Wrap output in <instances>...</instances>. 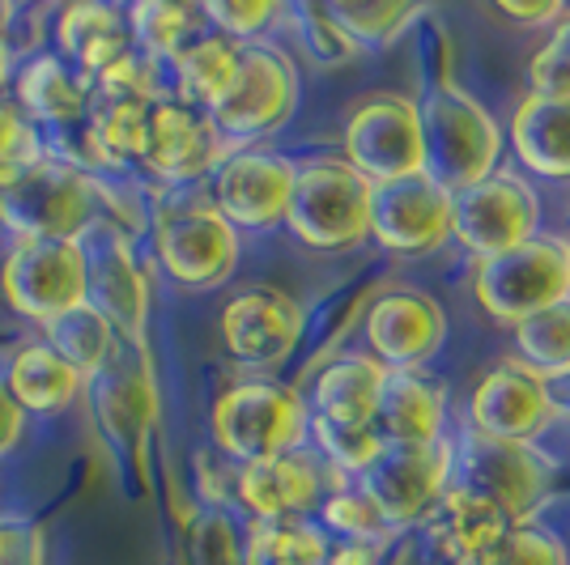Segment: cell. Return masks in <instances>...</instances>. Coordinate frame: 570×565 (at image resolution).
Instances as JSON below:
<instances>
[{"label":"cell","mask_w":570,"mask_h":565,"mask_svg":"<svg viewBox=\"0 0 570 565\" xmlns=\"http://www.w3.org/2000/svg\"><path fill=\"white\" fill-rule=\"evenodd\" d=\"M371 196H375V184L362 179L345 158L294 162L285 230L294 242L320 256L354 251L371 238Z\"/></svg>","instance_id":"obj_1"},{"label":"cell","mask_w":570,"mask_h":565,"mask_svg":"<svg viewBox=\"0 0 570 565\" xmlns=\"http://www.w3.org/2000/svg\"><path fill=\"white\" fill-rule=\"evenodd\" d=\"M307 400L277 378H238L209 408V434L238 468L307 447Z\"/></svg>","instance_id":"obj_2"},{"label":"cell","mask_w":570,"mask_h":565,"mask_svg":"<svg viewBox=\"0 0 570 565\" xmlns=\"http://www.w3.org/2000/svg\"><path fill=\"white\" fill-rule=\"evenodd\" d=\"M426 170L448 191H460L502 166V128L469 90L439 81L422 102Z\"/></svg>","instance_id":"obj_3"},{"label":"cell","mask_w":570,"mask_h":565,"mask_svg":"<svg viewBox=\"0 0 570 565\" xmlns=\"http://www.w3.org/2000/svg\"><path fill=\"white\" fill-rule=\"evenodd\" d=\"M298 107V69L277 43L238 48V69L222 95L209 123L230 149H252L256 141L282 132Z\"/></svg>","instance_id":"obj_4"},{"label":"cell","mask_w":570,"mask_h":565,"mask_svg":"<svg viewBox=\"0 0 570 565\" xmlns=\"http://www.w3.org/2000/svg\"><path fill=\"white\" fill-rule=\"evenodd\" d=\"M149 247H154L158 268L184 289H217L238 268V235L200 196L167 200L154 212Z\"/></svg>","instance_id":"obj_5"},{"label":"cell","mask_w":570,"mask_h":565,"mask_svg":"<svg viewBox=\"0 0 570 565\" xmlns=\"http://www.w3.org/2000/svg\"><path fill=\"white\" fill-rule=\"evenodd\" d=\"M473 294L481 310L499 324H520L537 310L570 298V251L567 238L532 235L502 256L476 259Z\"/></svg>","instance_id":"obj_6"},{"label":"cell","mask_w":570,"mask_h":565,"mask_svg":"<svg viewBox=\"0 0 570 565\" xmlns=\"http://www.w3.org/2000/svg\"><path fill=\"white\" fill-rule=\"evenodd\" d=\"M341 158L375 188L426 170L417 98L396 95V90L357 98V107L345 119V132H341Z\"/></svg>","instance_id":"obj_7"},{"label":"cell","mask_w":570,"mask_h":565,"mask_svg":"<svg viewBox=\"0 0 570 565\" xmlns=\"http://www.w3.org/2000/svg\"><path fill=\"white\" fill-rule=\"evenodd\" d=\"M532 235H541V196L515 166L452 191V238L476 259L502 256Z\"/></svg>","instance_id":"obj_8"},{"label":"cell","mask_w":570,"mask_h":565,"mask_svg":"<svg viewBox=\"0 0 570 565\" xmlns=\"http://www.w3.org/2000/svg\"><path fill=\"white\" fill-rule=\"evenodd\" d=\"M0 294L39 328L86 303V259L77 238H13L0 259Z\"/></svg>","instance_id":"obj_9"},{"label":"cell","mask_w":570,"mask_h":565,"mask_svg":"<svg viewBox=\"0 0 570 565\" xmlns=\"http://www.w3.org/2000/svg\"><path fill=\"white\" fill-rule=\"evenodd\" d=\"M455 485V438H430V443H404L383 447L375 464L357 476V489L380 506L383 523L401 532L439 506V497Z\"/></svg>","instance_id":"obj_10"},{"label":"cell","mask_w":570,"mask_h":565,"mask_svg":"<svg viewBox=\"0 0 570 565\" xmlns=\"http://www.w3.org/2000/svg\"><path fill=\"white\" fill-rule=\"evenodd\" d=\"M98 200L102 184L90 170L48 153L18 188L4 191V230H13V238H77L90 221L107 217Z\"/></svg>","instance_id":"obj_11"},{"label":"cell","mask_w":570,"mask_h":565,"mask_svg":"<svg viewBox=\"0 0 570 565\" xmlns=\"http://www.w3.org/2000/svg\"><path fill=\"white\" fill-rule=\"evenodd\" d=\"M77 242H81V259H86V303L119 331L124 345L141 349L149 285H145L132 235L111 217H98L77 235Z\"/></svg>","instance_id":"obj_12"},{"label":"cell","mask_w":570,"mask_h":565,"mask_svg":"<svg viewBox=\"0 0 570 565\" xmlns=\"http://www.w3.org/2000/svg\"><path fill=\"white\" fill-rule=\"evenodd\" d=\"M235 149L217 137V128L209 123L205 111H191L175 98H158L145 116V141L137 170H145L154 184L163 188H191L205 175L214 179V170Z\"/></svg>","instance_id":"obj_13"},{"label":"cell","mask_w":570,"mask_h":565,"mask_svg":"<svg viewBox=\"0 0 570 565\" xmlns=\"http://www.w3.org/2000/svg\"><path fill=\"white\" fill-rule=\"evenodd\" d=\"M371 238L404 259L430 256L452 242V191L430 170L396 184H380L371 196Z\"/></svg>","instance_id":"obj_14"},{"label":"cell","mask_w":570,"mask_h":565,"mask_svg":"<svg viewBox=\"0 0 570 565\" xmlns=\"http://www.w3.org/2000/svg\"><path fill=\"white\" fill-rule=\"evenodd\" d=\"M294 191V162L268 149H235L214 170V205L235 235H268L285 226Z\"/></svg>","instance_id":"obj_15"},{"label":"cell","mask_w":570,"mask_h":565,"mask_svg":"<svg viewBox=\"0 0 570 565\" xmlns=\"http://www.w3.org/2000/svg\"><path fill=\"white\" fill-rule=\"evenodd\" d=\"M455 476L464 485L481 489L485 497H494L507 523H528L537 502L546 497L553 464L546 455H537V447H528V443L481 438L469 429L455 443Z\"/></svg>","instance_id":"obj_16"},{"label":"cell","mask_w":570,"mask_h":565,"mask_svg":"<svg viewBox=\"0 0 570 565\" xmlns=\"http://www.w3.org/2000/svg\"><path fill=\"white\" fill-rule=\"evenodd\" d=\"M333 489H341L336 472L307 447L243 464L235 472V502L252 515V523H298L320 511V502Z\"/></svg>","instance_id":"obj_17"},{"label":"cell","mask_w":570,"mask_h":565,"mask_svg":"<svg viewBox=\"0 0 570 565\" xmlns=\"http://www.w3.org/2000/svg\"><path fill=\"white\" fill-rule=\"evenodd\" d=\"M217 336H222V349L235 357L238 366L273 370L303 340V307L285 289L247 285L235 298H226Z\"/></svg>","instance_id":"obj_18"},{"label":"cell","mask_w":570,"mask_h":565,"mask_svg":"<svg viewBox=\"0 0 570 565\" xmlns=\"http://www.w3.org/2000/svg\"><path fill=\"white\" fill-rule=\"evenodd\" d=\"M362 340L383 370H422L448 340V310L422 289H387L366 310Z\"/></svg>","instance_id":"obj_19"},{"label":"cell","mask_w":570,"mask_h":565,"mask_svg":"<svg viewBox=\"0 0 570 565\" xmlns=\"http://www.w3.org/2000/svg\"><path fill=\"white\" fill-rule=\"evenodd\" d=\"M558 417L549 400V383L528 375L520 361H502L485 370L469 396V425L481 438H502V443H537Z\"/></svg>","instance_id":"obj_20"},{"label":"cell","mask_w":570,"mask_h":565,"mask_svg":"<svg viewBox=\"0 0 570 565\" xmlns=\"http://www.w3.org/2000/svg\"><path fill=\"white\" fill-rule=\"evenodd\" d=\"M422 523H426L430 548L448 565H476L490 553V544L511 527L499 511V502L473 485H464V480H455Z\"/></svg>","instance_id":"obj_21"},{"label":"cell","mask_w":570,"mask_h":565,"mask_svg":"<svg viewBox=\"0 0 570 565\" xmlns=\"http://www.w3.org/2000/svg\"><path fill=\"white\" fill-rule=\"evenodd\" d=\"M90 396H95V417L107 429V438L119 447H141L145 429L154 425V378L137 345H124L116 361L90 378Z\"/></svg>","instance_id":"obj_22"},{"label":"cell","mask_w":570,"mask_h":565,"mask_svg":"<svg viewBox=\"0 0 570 565\" xmlns=\"http://www.w3.org/2000/svg\"><path fill=\"white\" fill-rule=\"evenodd\" d=\"M9 90H13L9 102H13L35 128H56V132L81 128L86 107H90L86 81H81L56 51H35V56L18 60Z\"/></svg>","instance_id":"obj_23"},{"label":"cell","mask_w":570,"mask_h":565,"mask_svg":"<svg viewBox=\"0 0 570 565\" xmlns=\"http://www.w3.org/2000/svg\"><path fill=\"white\" fill-rule=\"evenodd\" d=\"M383 378H387V370L371 354L333 357L311 383L307 417L324 425H341V429H375Z\"/></svg>","instance_id":"obj_24"},{"label":"cell","mask_w":570,"mask_h":565,"mask_svg":"<svg viewBox=\"0 0 570 565\" xmlns=\"http://www.w3.org/2000/svg\"><path fill=\"white\" fill-rule=\"evenodd\" d=\"M375 434L383 447L430 443L448 434V391L422 370H387L375 408Z\"/></svg>","instance_id":"obj_25"},{"label":"cell","mask_w":570,"mask_h":565,"mask_svg":"<svg viewBox=\"0 0 570 565\" xmlns=\"http://www.w3.org/2000/svg\"><path fill=\"white\" fill-rule=\"evenodd\" d=\"M515 162L537 179H570V98L528 95L502 132Z\"/></svg>","instance_id":"obj_26"},{"label":"cell","mask_w":570,"mask_h":565,"mask_svg":"<svg viewBox=\"0 0 570 565\" xmlns=\"http://www.w3.org/2000/svg\"><path fill=\"white\" fill-rule=\"evenodd\" d=\"M51 51L81 81L98 77L107 65H116L124 51H132L124 9H116V4H69V9H60L56 26H51Z\"/></svg>","instance_id":"obj_27"},{"label":"cell","mask_w":570,"mask_h":565,"mask_svg":"<svg viewBox=\"0 0 570 565\" xmlns=\"http://www.w3.org/2000/svg\"><path fill=\"white\" fill-rule=\"evenodd\" d=\"M0 383H4V391L13 396V404H18L22 413H35V417H56V413H65V408L81 396V387H86V378L77 375L69 361L56 354L51 345H43V340L22 345L18 354L9 357Z\"/></svg>","instance_id":"obj_28"},{"label":"cell","mask_w":570,"mask_h":565,"mask_svg":"<svg viewBox=\"0 0 570 565\" xmlns=\"http://www.w3.org/2000/svg\"><path fill=\"white\" fill-rule=\"evenodd\" d=\"M238 69V43L222 39L214 30H200L188 48L167 65V90L175 102H184L191 111H214L222 95L230 90Z\"/></svg>","instance_id":"obj_29"},{"label":"cell","mask_w":570,"mask_h":565,"mask_svg":"<svg viewBox=\"0 0 570 565\" xmlns=\"http://www.w3.org/2000/svg\"><path fill=\"white\" fill-rule=\"evenodd\" d=\"M43 345H51L86 383L95 375H102V370L116 361L119 349H124L119 331L111 328L90 303H81V307L65 310V315H56L51 324H43Z\"/></svg>","instance_id":"obj_30"},{"label":"cell","mask_w":570,"mask_h":565,"mask_svg":"<svg viewBox=\"0 0 570 565\" xmlns=\"http://www.w3.org/2000/svg\"><path fill=\"white\" fill-rule=\"evenodd\" d=\"M124 22H128V43H132V51L149 56L154 65H170L205 30L200 9L170 4V0H141V4L124 9Z\"/></svg>","instance_id":"obj_31"},{"label":"cell","mask_w":570,"mask_h":565,"mask_svg":"<svg viewBox=\"0 0 570 565\" xmlns=\"http://www.w3.org/2000/svg\"><path fill=\"white\" fill-rule=\"evenodd\" d=\"M515 361L541 383H558L570 375V298L537 310L511 328Z\"/></svg>","instance_id":"obj_32"},{"label":"cell","mask_w":570,"mask_h":565,"mask_svg":"<svg viewBox=\"0 0 570 565\" xmlns=\"http://www.w3.org/2000/svg\"><path fill=\"white\" fill-rule=\"evenodd\" d=\"M328 536L320 523H252L243 536V565H328Z\"/></svg>","instance_id":"obj_33"},{"label":"cell","mask_w":570,"mask_h":565,"mask_svg":"<svg viewBox=\"0 0 570 565\" xmlns=\"http://www.w3.org/2000/svg\"><path fill=\"white\" fill-rule=\"evenodd\" d=\"M333 22L362 48H387L396 43L413 22L426 18V4H404V0H354V4H328Z\"/></svg>","instance_id":"obj_34"},{"label":"cell","mask_w":570,"mask_h":565,"mask_svg":"<svg viewBox=\"0 0 570 565\" xmlns=\"http://www.w3.org/2000/svg\"><path fill=\"white\" fill-rule=\"evenodd\" d=\"M282 22L289 26L294 43L307 51L311 65L320 69H341L357 56V43L333 22L328 4H289L282 9Z\"/></svg>","instance_id":"obj_35"},{"label":"cell","mask_w":570,"mask_h":565,"mask_svg":"<svg viewBox=\"0 0 570 565\" xmlns=\"http://www.w3.org/2000/svg\"><path fill=\"white\" fill-rule=\"evenodd\" d=\"M320 532L328 541H366V544H387L396 532L383 523L380 506L362 494L357 485H341L320 502Z\"/></svg>","instance_id":"obj_36"},{"label":"cell","mask_w":570,"mask_h":565,"mask_svg":"<svg viewBox=\"0 0 570 565\" xmlns=\"http://www.w3.org/2000/svg\"><path fill=\"white\" fill-rule=\"evenodd\" d=\"M43 158H48L43 128H35L9 98H0V196L18 188Z\"/></svg>","instance_id":"obj_37"},{"label":"cell","mask_w":570,"mask_h":565,"mask_svg":"<svg viewBox=\"0 0 570 565\" xmlns=\"http://www.w3.org/2000/svg\"><path fill=\"white\" fill-rule=\"evenodd\" d=\"M476 565H570V553L541 523H511Z\"/></svg>","instance_id":"obj_38"},{"label":"cell","mask_w":570,"mask_h":565,"mask_svg":"<svg viewBox=\"0 0 570 565\" xmlns=\"http://www.w3.org/2000/svg\"><path fill=\"white\" fill-rule=\"evenodd\" d=\"M200 22H205V30L247 48V43H261V34L273 22H282V4H268V0H209V4H200Z\"/></svg>","instance_id":"obj_39"},{"label":"cell","mask_w":570,"mask_h":565,"mask_svg":"<svg viewBox=\"0 0 570 565\" xmlns=\"http://www.w3.org/2000/svg\"><path fill=\"white\" fill-rule=\"evenodd\" d=\"M528 86L532 95L570 98V9L558 26H549L546 43L528 60Z\"/></svg>","instance_id":"obj_40"},{"label":"cell","mask_w":570,"mask_h":565,"mask_svg":"<svg viewBox=\"0 0 570 565\" xmlns=\"http://www.w3.org/2000/svg\"><path fill=\"white\" fill-rule=\"evenodd\" d=\"M196 565H243V541L235 536V523L222 511H205L191 536Z\"/></svg>","instance_id":"obj_41"},{"label":"cell","mask_w":570,"mask_h":565,"mask_svg":"<svg viewBox=\"0 0 570 565\" xmlns=\"http://www.w3.org/2000/svg\"><path fill=\"white\" fill-rule=\"evenodd\" d=\"M502 18H511L515 26L523 30H549V26H558L567 18V4H558V0H546V4H515V0H507L499 4Z\"/></svg>","instance_id":"obj_42"},{"label":"cell","mask_w":570,"mask_h":565,"mask_svg":"<svg viewBox=\"0 0 570 565\" xmlns=\"http://www.w3.org/2000/svg\"><path fill=\"white\" fill-rule=\"evenodd\" d=\"M387 544H366V541H341L328 544V565H380Z\"/></svg>","instance_id":"obj_43"},{"label":"cell","mask_w":570,"mask_h":565,"mask_svg":"<svg viewBox=\"0 0 570 565\" xmlns=\"http://www.w3.org/2000/svg\"><path fill=\"white\" fill-rule=\"evenodd\" d=\"M22 434H26V413L13 404V396H9L4 383H0V455L13 447Z\"/></svg>","instance_id":"obj_44"},{"label":"cell","mask_w":570,"mask_h":565,"mask_svg":"<svg viewBox=\"0 0 570 565\" xmlns=\"http://www.w3.org/2000/svg\"><path fill=\"white\" fill-rule=\"evenodd\" d=\"M26 548V532L13 518H0V565H18Z\"/></svg>","instance_id":"obj_45"},{"label":"cell","mask_w":570,"mask_h":565,"mask_svg":"<svg viewBox=\"0 0 570 565\" xmlns=\"http://www.w3.org/2000/svg\"><path fill=\"white\" fill-rule=\"evenodd\" d=\"M13 69H18V56H13V43L9 39H0V98L9 90V81H13Z\"/></svg>","instance_id":"obj_46"},{"label":"cell","mask_w":570,"mask_h":565,"mask_svg":"<svg viewBox=\"0 0 570 565\" xmlns=\"http://www.w3.org/2000/svg\"><path fill=\"white\" fill-rule=\"evenodd\" d=\"M549 400H553L558 413H570V375L558 378V383H549Z\"/></svg>","instance_id":"obj_47"},{"label":"cell","mask_w":570,"mask_h":565,"mask_svg":"<svg viewBox=\"0 0 570 565\" xmlns=\"http://www.w3.org/2000/svg\"><path fill=\"white\" fill-rule=\"evenodd\" d=\"M9 22H13V9L0 4V39H9Z\"/></svg>","instance_id":"obj_48"},{"label":"cell","mask_w":570,"mask_h":565,"mask_svg":"<svg viewBox=\"0 0 570 565\" xmlns=\"http://www.w3.org/2000/svg\"><path fill=\"white\" fill-rule=\"evenodd\" d=\"M0 230H4V196H0Z\"/></svg>","instance_id":"obj_49"},{"label":"cell","mask_w":570,"mask_h":565,"mask_svg":"<svg viewBox=\"0 0 570 565\" xmlns=\"http://www.w3.org/2000/svg\"><path fill=\"white\" fill-rule=\"evenodd\" d=\"M567 251H570V235H567Z\"/></svg>","instance_id":"obj_50"}]
</instances>
